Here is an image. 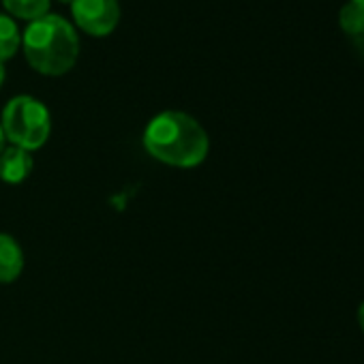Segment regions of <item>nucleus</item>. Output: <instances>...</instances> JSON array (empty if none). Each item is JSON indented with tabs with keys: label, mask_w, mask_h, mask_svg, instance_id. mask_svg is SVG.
<instances>
[{
	"label": "nucleus",
	"mask_w": 364,
	"mask_h": 364,
	"mask_svg": "<svg viewBox=\"0 0 364 364\" xmlns=\"http://www.w3.org/2000/svg\"><path fill=\"white\" fill-rule=\"evenodd\" d=\"M338 22H341V28L345 31V35H349V37L358 35L364 28V7L355 5V3H347L341 9Z\"/></svg>",
	"instance_id": "9"
},
{
	"label": "nucleus",
	"mask_w": 364,
	"mask_h": 364,
	"mask_svg": "<svg viewBox=\"0 0 364 364\" xmlns=\"http://www.w3.org/2000/svg\"><path fill=\"white\" fill-rule=\"evenodd\" d=\"M22 48L33 69L46 75H63L77 60L80 37L63 16L48 14L24 28Z\"/></svg>",
	"instance_id": "2"
},
{
	"label": "nucleus",
	"mask_w": 364,
	"mask_h": 364,
	"mask_svg": "<svg viewBox=\"0 0 364 364\" xmlns=\"http://www.w3.org/2000/svg\"><path fill=\"white\" fill-rule=\"evenodd\" d=\"M5 131H3V124H0V152H3L5 150Z\"/></svg>",
	"instance_id": "12"
},
{
	"label": "nucleus",
	"mask_w": 364,
	"mask_h": 364,
	"mask_svg": "<svg viewBox=\"0 0 364 364\" xmlns=\"http://www.w3.org/2000/svg\"><path fill=\"white\" fill-rule=\"evenodd\" d=\"M351 41H353L355 50H358V52H360V54L364 56V28H362V31H360L358 35H353V37H351Z\"/></svg>",
	"instance_id": "10"
},
{
	"label": "nucleus",
	"mask_w": 364,
	"mask_h": 364,
	"mask_svg": "<svg viewBox=\"0 0 364 364\" xmlns=\"http://www.w3.org/2000/svg\"><path fill=\"white\" fill-rule=\"evenodd\" d=\"M5 75H7V73H5V65L0 63V86H3V82H5Z\"/></svg>",
	"instance_id": "13"
},
{
	"label": "nucleus",
	"mask_w": 364,
	"mask_h": 364,
	"mask_svg": "<svg viewBox=\"0 0 364 364\" xmlns=\"http://www.w3.org/2000/svg\"><path fill=\"white\" fill-rule=\"evenodd\" d=\"M349 3H355V5H362L364 7V0H349Z\"/></svg>",
	"instance_id": "14"
},
{
	"label": "nucleus",
	"mask_w": 364,
	"mask_h": 364,
	"mask_svg": "<svg viewBox=\"0 0 364 364\" xmlns=\"http://www.w3.org/2000/svg\"><path fill=\"white\" fill-rule=\"evenodd\" d=\"M22 46V33L18 28V22L0 11V63H5L7 58H11Z\"/></svg>",
	"instance_id": "7"
},
{
	"label": "nucleus",
	"mask_w": 364,
	"mask_h": 364,
	"mask_svg": "<svg viewBox=\"0 0 364 364\" xmlns=\"http://www.w3.org/2000/svg\"><path fill=\"white\" fill-rule=\"evenodd\" d=\"M33 165L35 161L28 150L9 146L0 152V180L7 182V185H20L33 171Z\"/></svg>",
	"instance_id": "5"
},
{
	"label": "nucleus",
	"mask_w": 364,
	"mask_h": 364,
	"mask_svg": "<svg viewBox=\"0 0 364 364\" xmlns=\"http://www.w3.org/2000/svg\"><path fill=\"white\" fill-rule=\"evenodd\" d=\"M144 148L161 163L196 167L206 161L210 139L204 127L185 112H161L144 129Z\"/></svg>",
	"instance_id": "1"
},
{
	"label": "nucleus",
	"mask_w": 364,
	"mask_h": 364,
	"mask_svg": "<svg viewBox=\"0 0 364 364\" xmlns=\"http://www.w3.org/2000/svg\"><path fill=\"white\" fill-rule=\"evenodd\" d=\"M71 14L75 24L95 37L109 35L120 22L118 0H73Z\"/></svg>",
	"instance_id": "4"
},
{
	"label": "nucleus",
	"mask_w": 364,
	"mask_h": 364,
	"mask_svg": "<svg viewBox=\"0 0 364 364\" xmlns=\"http://www.w3.org/2000/svg\"><path fill=\"white\" fill-rule=\"evenodd\" d=\"M3 131L5 137L24 150H37L41 148L52 131V118L48 107L31 97V95H20L14 97L3 112Z\"/></svg>",
	"instance_id": "3"
},
{
	"label": "nucleus",
	"mask_w": 364,
	"mask_h": 364,
	"mask_svg": "<svg viewBox=\"0 0 364 364\" xmlns=\"http://www.w3.org/2000/svg\"><path fill=\"white\" fill-rule=\"evenodd\" d=\"M24 270V251L16 238L0 234V283L16 281Z\"/></svg>",
	"instance_id": "6"
},
{
	"label": "nucleus",
	"mask_w": 364,
	"mask_h": 364,
	"mask_svg": "<svg viewBox=\"0 0 364 364\" xmlns=\"http://www.w3.org/2000/svg\"><path fill=\"white\" fill-rule=\"evenodd\" d=\"M60 3H73V0H60Z\"/></svg>",
	"instance_id": "15"
},
{
	"label": "nucleus",
	"mask_w": 364,
	"mask_h": 364,
	"mask_svg": "<svg viewBox=\"0 0 364 364\" xmlns=\"http://www.w3.org/2000/svg\"><path fill=\"white\" fill-rule=\"evenodd\" d=\"M358 321H360V328H362V332H364V302H362L360 309H358Z\"/></svg>",
	"instance_id": "11"
},
{
	"label": "nucleus",
	"mask_w": 364,
	"mask_h": 364,
	"mask_svg": "<svg viewBox=\"0 0 364 364\" xmlns=\"http://www.w3.org/2000/svg\"><path fill=\"white\" fill-rule=\"evenodd\" d=\"M50 3L52 0H3V5L11 18H20V20H28V22L48 16Z\"/></svg>",
	"instance_id": "8"
}]
</instances>
